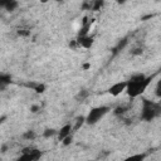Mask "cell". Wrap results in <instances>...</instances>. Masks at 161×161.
<instances>
[{"label": "cell", "mask_w": 161, "mask_h": 161, "mask_svg": "<svg viewBox=\"0 0 161 161\" xmlns=\"http://www.w3.org/2000/svg\"><path fill=\"white\" fill-rule=\"evenodd\" d=\"M18 1H14V0H8V3H6V5H5V10L6 11H14L16 8H18Z\"/></svg>", "instance_id": "7c38bea8"}, {"label": "cell", "mask_w": 161, "mask_h": 161, "mask_svg": "<svg viewBox=\"0 0 161 161\" xmlns=\"http://www.w3.org/2000/svg\"><path fill=\"white\" fill-rule=\"evenodd\" d=\"M88 96V91H86V89H83V91H80L79 93H78V96H77V98L78 99H84L86 97Z\"/></svg>", "instance_id": "ac0fdd59"}, {"label": "cell", "mask_w": 161, "mask_h": 161, "mask_svg": "<svg viewBox=\"0 0 161 161\" xmlns=\"http://www.w3.org/2000/svg\"><path fill=\"white\" fill-rule=\"evenodd\" d=\"M151 80H152V77H145V74L142 73L132 75L130 80H127V87H126L127 94L132 98L142 94L145 89L148 87V84L151 83Z\"/></svg>", "instance_id": "6da1fadb"}, {"label": "cell", "mask_w": 161, "mask_h": 161, "mask_svg": "<svg viewBox=\"0 0 161 161\" xmlns=\"http://www.w3.org/2000/svg\"><path fill=\"white\" fill-rule=\"evenodd\" d=\"M78 43H79V45H80V47H83V48L88 49V48H91V47L93 45V38H92V36H89V35H86V36L79 38V39H78Z\"/></svg>", "instance_id": "52a82bcc"}, {"label": "cell", "mask_w": 161, "mask_h": 161, "mask_svg": "<svg viewBox=\"0 0 161 161\" xmlns=\"http://www.w3.org/2000/svg\"><path fill=\"white\" fill-rule=\"evenodd\" d=\"M109 112V107L108 106H98L94 107L89 111L88 116L86 117V122L88 125H96L98 121H101L107 113Z\"/></svg>", "instance_id": "3957f363"}, {"label": "cell", "mask_w": 161, "mask_h": 161, "mask_svg": "<svg viewBox=\"0 0 161 161\" xmlns=\"http://www.w3.org/2000/svg\"><path fill=\"white\" fill-rule=\"evenodd\" d=\"M6 148H8V146H6V145H4V146L1 147V151H3V152H5V151H6Z\"/></svg>", "instance_id": "d4e9b609"}, {"label": "cell", "mask_w": 161, "mask_h": 161, "mask_svg": "<svg viewBox=\"0 0 161 161\" xmlns=\"http://www.w3.org/2000/svg\"><path fill=\"white\" fill-rule=\"evenodd\" d=\"M42 157V152L36 148L25 147L21 152V156L18 158V161H38Z\"/></svg>", "instance_id": "277c9868"}, {"label": "cell", "mask_w": 161, "mask_h": 161, "mask_svg": "<svg viewBox=\"0 0 161 161\" xmlns=\"http://www.w3.org/2000/svg\"><path fill=\"white\" fill-rule=\"evenodd\" d=\"M84 122H86V117H84V116H79V117H77V118H75V123H74V126H73L72 130L78 131V130L84 125Z\"/></svg>", "instance_id": "30bf717a"}, {"label": "cell", "mask_w": 161, "mask_h": 161, "mask_svg": "<svg viewBox=\"0 0 161 161\" xmlns=\"http://www.w3.org/2000/svg\"><path fill=\"white\" fill-rule=\"evenodd\" d=\"M55 133H57V131H55V130H53V128H47V130L43 132V136H44L45 138H49V137L54 136Z\"/></svg>", "instance_id": "9a60e30c"}, {"label": "cell", "mask_w": 161, "mask_h": 161, "mask_svg": "<svg viewBox=\"0 0 161 161\" xmlns=\"http://www.w3.org/2000/svg\"><path fill=\"white\" fill-rule=\"evenodd\" d=\"M89 29H91V21H88V18H84V19H83V21H82V26L79 28L78 36H79V38H82V36L88 35Z\"/></svg>", "instance_id": "8992f818"}, {"label": "cell", "mask_w": 161, "mask_h": 161, "mask_svg": "<svg viewBox=\"0 0 161 161\" xmlns=\"http://www.w3.org/2000/svg\"><path fill=\"white\" fill-rule=\"evenodd\" d=\"M39 109H40V107H39V106H36V104H34V106H31V107H30V112H31V113H36Z\"/></svg>", "instance_id": "ffe728a7"}, {"label": "cell", "mask_w": 161, "mask_h": 161, "mask_svg": "<svg viewBox=\"0 0 161 161\" xmlns=\"http://www.w3.org/2000/svg\"><path fill=\"white\" fill-rule=\"evenodd\" d=\"M102 5H103V1H94V3H92V10H99L101 8H102Z\"/></svg>", "instance_id": "e0dca14e"}, {"label": "cell", "mask_w": 161, "mask_h": 161, "mask_svg": "<svg viewBox=\"0 0 161 161\" xmlns=\"http://www.w3.org/2000/svg\"><path fill=\"white\" fill-rule=\"evenodd\" d=\"M123 111H125L123 107H117L116 111H114V113H116V114H119V113H123Z\"/></svg>", "instance_id": "44dd1931"}, {"label": "cell", "mask_w": 161, "mask_h": 161, "mask_svg": "<svg viewBox=\"0 0 161 161\" xmlns=\"http://www.w3.org/2000/svg\"><path fill=\"white\" fill-rule=\"evenodd\" d=\"M28 87H33V88H34V91H35L36 93H43V92L45 91V86H44V84H42V83H36V84H28Z\"/></svg>", "instance_id": "5bb4252c"}, {"label": "cell", "mask_w": 161, "mask_h": 161, "mask_svg": "<svg viewBox=\"0 0 161 161\" xmlns=\"http://www.w3.org/2000/svg\"><path fill=\"white\" fill-rule=\"evenodd\" d=\"M6 3H8V0H0V8H5Z\"/></svg>", "instance_id": "7402d4cb"}, {"label": "cell", "mask_w": 161, "mask_h": 161, "mask_svg": "<svg viewBox=\"0 0 161 161\" xmlns=\"http://www.w3.org/2000/svg\"><path fill=\"white\" fill-rule=\"evenodd\" d=\"M23 137H24L25 140H34V138H35V132H34V131H31V130H29V131L24 132Z\"/></svg>", "instance_id": "2e32d148"}, {"label": "cell", "mask_w": 161, "mask_h": 161, "mask_svg": "<svg viewBox=\"0 0 161 161\" xmlns=\"http://www.w3.org/2000/svg\"><path fill=\"white\" fill-rule=\"evenodd\" d=\"M126 45H127V39L125 38V39H122V40H119V42H118V44H117V45H116V47L113 48V53L116 54L117 52H119V50H122V49H123V48H125Z\"/></svg>", "instance_id": "4fadbf2b"}, {"label": "cell", "mask_w": 161, "mask_h": 161, "mask_svg": "<svg viewBox=\"0 0 161 161\" xmlns=\"http://www.w3.org/2000/svg\"><path fill=\"white\" fill-rule=\"evenodd\" d=\"M70 131H72V126H70V125H64V126L58 131V138H59V141H62V140H64L67 136H69V135H70Z\"/></svg>", "instance_id": "ba28073f"}, {"label": "cell", "mask_w": 161, "mask_h": 161, "mask_svg": "<svg viewBox=\"0 0 161 161\" xmlns=\"http://www.w3.org/2000/svg\"><path fill=\"white\" fill-rule=\"evenodd\" d=\"M5 119H6V116H1V117H0V125H1V123H4V121H5Z\"/></svg>", "instance_id": "603a6c76"}, {"label": "cell", "mask_w": 161, "mask_h": 161, "mask_svg": "<svg viewBox=\"0 0 161 161\" xmlns=\"http://www.w3.org/2000/svg\"><path fill=\"white\" fill-rule=\"evenodd\" d=\"M145 157H146L145 153H136V155H132V156L125 158L123 161H143Z\"/></svg>", "instance_id": "8fae6325"}, {"label": "cell", "mask_w": 161, "mask_h": 161, "mask_svg": "<svg viewBox=\"0 0 161 161\" xmlns=\"http://www.w3.org/2000/svg\"><path fill=\"white\" fill-rule=\"evenodd\" d=\"M161 113V107L158 103H155L148 99H142V112H141V118L143 121H152L156 117H158Z\"/></svg>", "instance_id": "7a4b0ae2"}, {"label": "cell", "mask_w": 161, "mask_h": 161, "mask_svg": "<svg viewBox=\"0 0 161 161\" xmlns=\"http://www.w3.org/2000/svg\"><path fill=\"white\" fill-rule=\"evenodd\" d=\"M10 83H11V75L8 73H0V86L6 87Z\"/></svg>", "instance_id": "9c48e42d"}, {"label": "cell", "mask_w": 161, "mask_h": 161, "mask_svg": "<svg viewBox=\"0 0 161 161\" xmlns=\"http://www.w3.org/2000/svg\"><path fill=\"white\" fill-rule=\"evenodd\" d=\"M89 67H91V64H89V63H86V64H83V68H84V69H88Z\"/></svg>", "instance_id": "cb8c5ba5"}, {"label": "cell", "mask_w": 161, "mask_h": 161, "mask_svg": "<svg viewBox=\"0 0 161 161\" xmlns=\"http://www.w3.org/2000/svg\"><path fill=\"white\" fill-rule=\"evenodd\" d=\"M72 140H73V138H72V136L69 135V136H67V137H65L64 140H62V141H63V145H65V146H68V145H70V142H72Z\"/></svg>", "instance_id": "d6986e66"}, {"label": "cell", "mask_w": 161, "mask_h": 161, "mask_svg": "<svg viewBox=\"0 0 161 161\" xmlns=\"http://www.w3.org/2000/svg\"><path fill=\"white\" fill-rule=\"evenodd\" d=\"M0 161H1V160H0Z\"/></svg>", "instance_id": "484cf974"}, {"label": "cell", "mask_w": 161, "mask_h": 161, "mask_svg": "<svg viewBox=\"0 0 161 161\" xmlns=\"http://www.w3.org/2000/svg\"><path fill=\"white\" fill-rule=\"evenodd\" d=\"M126 87H127V82H117V83H114L113 86L109 87L108 92H109L111 96L116 97V96L121 94L123 91H126Z\"/></svg>", "instance_id": "5b68a950"}]
</instances>
